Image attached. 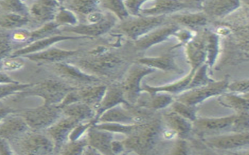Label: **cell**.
Returning <instances> with one entry per match:
<instances>
[{
    "mask_svg": "<svg viewBox=\"0 0 249 155\" xmlns=\"http://www.w3.org/2000/svg\"><path fill=\"white\" fill-rule=\"evenodd\" d=\"M77 121L62 116L55 123L47 129V135L54 146V154H58L62 147L69 141L71 130L78 124Z\"/></svg>",
    "mask_w": 249,
    "mask_h": 155,
    "instance_id": "cell-10",
    "label": "cell"
},
{
    "mask_svg": "<svg viewBox=\"0 0 249 155\" xmlns=\"http://www.w3.org/2000/svg\"><path fill=\"white\" fill-rule=\"evenodd\" d=\"M172 109L174 113L181 116L185 119L195 121L196 119V108L194 106L186 105L180 102L177 101L173 103Z\"/></svg>",
    "mask_w": 249,
    "mask_h": 155,
    "instance_id": "cell-35",
    "label": "cell"
},
{
    "mask_svg": "<svg viewBox=\"0 0 249 155\" xmlns=\"http://www.w3.org/2000/svg\"><path fill=\"white\" fill-rule=\"evenodd\" d=\"M79 52V50H63L53 46L43 52L29 54V58L34 62L52 65L65 62L69 58L78 55Z\"/></svg>",
    "mask_w": 249,
    "mask_h": 155,
    "instance_id": "cell-12",
    "label": "cell"
},
{
    "mask_svg": "<svg viewBox=\"0 0 249 155\" xmlns=\"http://www.w3.org/2000/svg\"><path fill=\"white\" fill-rule=\"evenodd\" d=\"M23 66V62L21 60L18 58H11L6 60L2 63V67L6 71H16L21 69Z\"/></svg>",
    "mask_w": 249,
    "mask_h": 155,
    "instance_id": "cell-40",
    "label": "cell"
},
{
    "mask_svg": "<svg viewBox=\"0 0 249 155\" xmlns=\"http://www.w3.org/2000/svg\"><path fill=\"white\" fill-rule=\"evenodd\" d=\"M107 86L105 85L95 84L76 88L80 102L87 104L95 110L104 97Z\"/></svg>",
    "mask_w": 249,
    "mask_h": 155,
    "instance_id": "cell-17",
    "label": "cell"
},
{
    "mask_svg": "<svg viewBox=\"0 0 249 155\" xmlns=\"http://www.w3.org/2000/svg\"><path fill=\"white\" fill-rule=\"evenodd\" d=\"M228 89L232 92H246L249 91V81H238L228 84Z\"/></svg>",
    "mask_w": 249,
    "mask_h": 155,
    "instance_id": "cell-39",
    "label": "cell"
},
{
    "mask_svg": "<svg viewBox=\"0 0 249 155\" xmlns=\"http://www.w3.org/2000/svg\"><path fill=\"white\" fill-rule=\"evenodd\" d=\"M59 27V26L54 21L45 23L42 27H40L39 29L31 33L29 40L33 41V42H35L36 40L47 38L49 36H54V35H56V32H57Z\"/></svg>",
    "mask_w": 249,
    "mask_h": 155,
    "instance_id": "cell-32",
    "label": "cell"
},
{
    "mask_svg": "<svg viewBox=\"0 0 249 155\" xmlns=\"http://www.w3.org/2000/svg\"><path fill=\"white\" fill-rule=\"evenodd\" d=\"M166 16L157 17H136L133 19H126L122 22L119 27V31L123 33L129 38L138 40L145 36L153 30L159 28L165 23Z\"/></svg>",
    "mask_w": 249,
    "mask_h": 155,
    "instance_id": "cell-3",
    "label": "cell"
},
{
    "mask_svg": "<svg viewBox=\"0 0 249 155\" xmlns=\"http://www.w3.org/2000/svg\"><path fill=\"white\" fill-rule=\"evenodd\" d=\"M196 71L192 70L191 72L185 77L182 80L178 81L174 84L169 85L161 87H152L148 85L144 84V88H142L143 91L148 92L150 95L159 93V92H169V93H179L182 91L187 90L188 86L191 82L192 78L194 76Z\"/></svg>",
    "mask_w": 249,
    "mask_h": 155,
    "instance_id": "cell-23",
    "label": "cell"
},
{
    "mask_svg": "<svg viewBox=\"0 0 249 155\" xmlns=\"http://www.w3.org/2000/svg\"><path fill=\"white\" fill-rule=\"evenodd\" d=\"M218 35L216 34H210L207 36V64L212 66L216 62L218 54Z\"/></svg>",
    "mask_w": 249,
    "mask_h": 155,
    "instance_id": "cell-33",
    "label": "cell"
},
{
    "mask_svg": "<svg viewBox=\"0 0 249 155\" xmlns=\"http://www.w3.org/2000/svg\"><path fill=\"white\" fill-rule=\"evenodd\" d=\"M228 84L229 83L228 79H224L218 83L214 82L205 86L190 89L186 93L182 94L178 96L177 98V101L195 107L196 105L211 96H217L224 93L228 89Z\"/></svg>",
    "mask_w": 249,
    "mask_h": 155,
    "instance_id": "cell-9",
    "label": "cell"
},
{
    "mask_svg": "<svg viewBox=\"0 0 249 155\" xmlns=\"http://www.w3.org/2000/svg\"><path fill=\"white\" fill-rule=\"evenodd\" d=\"M27 123L21 120H13L0 126V138L10 139L23 134L27 130Z\"/></svg>",
    "mask_w": 249,
    "mask_h": 155,
    "instance_id": "cell-25",
    "label": "cell"
},
{
    "mask_svg": "<svg viewBox=\"0 0 249 155\" xmlns=\"http://www.w3.org/2000/svg\"><path fill=\"white\" fill-rule=\"evenodd\" d=\"M176 35L178 36V38L180 39L182 42H187L188 40L191 39L192 36L191 33L188 31H178Z\"/></svg>",
    "mask_w": 249,
    "mask_h": 155,
    "instance_id": "cell-45",
    "label": "cell"
},
{
    "mask_svg": "<svg viewBox=\"0 0 249 155\" xmlns=\"http://www.w3.org/2000/svg\"><path fill=\"white\" fill-rule=\"evenodd\" d=\"M179 27L178 25L170 24V25H163L161 28L156 29L155 31L150 32L145 36H142L140 39L135 40V47L138 50L143 51L153 46L158 43L161 42L168 38L171 35L176 34Z\"/></svg>",
    "mask_w": 249,
    "mask_h": 155,
    "instance_id": "cell-13",
    "label": "cell"
},
{
    "mask_svg": "<svg viewBox=\"0 0 249 155\" xmlns=\"http://www.w3.org/2000/svg\"><path fill=\"white\" fill-rule=\"evenodd\" d=\"M238 118V115L231 116V117H222L219 119H202L197 121L198 125L207 127V128H218L224 127L228 125L232 124L235 122Z\"/></svg>",
    "mask_w": 249,
    "mask_h": 155,
    "instance_id": "cell-34",
    "label": "cell"
},
{
    "mask_svg": "<svg viewBox=\"0 0 249 155\" xmlns=\"http://www.w3.org/2000/svg\"><path fill=\"white\" fill-rule=\"evenodd\" d=\"M207 67L208 65H203L195 71L194 76L192 78L187 90L194 89V88H199V87L205 86L211 83H214L215 81L212 80L208 77L207 74Z\"/></svg>",
    "mask_w": 249,
    "mask_h": 155,
    "instance_id": "cell-29",
    "label": "cell"
},
{
    "mask_svg": "<svg viewBox=\"0 0 249 155\" xmlns=\"http://www.w3.org/2000/svg\"><path fill=\"white\" fill-rule=\"evenodd\" d=\"M62 117V110L58 105L44 103L35 109H28L24 113L25 123L35 131L46 130Z\"/></svg>",
    "mask_w": 249,
    "mask_h": 155,
    "instance_id": "cell-5",
    "label": "cell"
},
{
    "mask_svg": "<svg viewBox=\"0 0 249 155\" xmlns=\"http://www.w3.org/2000/svg\"><path fill=\"white\" fill-rule=\"evenodd\" d=\"M48 66L60 79L64 80V83H67L71 87L72 86H79L82 88L100 83V79L98 77L89 75L70 62H59L48 65Z\"/></svg>",
    "mask_w": 249,
    "mask_h": 155,
    "instance_id": "cell-2",
    "label": "cell"
},
{
    "mask_svg": "<svg viewBox=\"0 0 249 155\" xmlns=\"http://www.w3.org/2000/svg\"><path fill=\"white\" fill-rule=\"evenodd\" d=\"M172 18L178 24H182L194 29L203 27L207 23V17L201 14H180L173 16Z\"/></svg>",
    "mask_w": 249,
    "mask_h": 155,
    "instance_id": "cell-27",
    "label": "cell"
},
{
    "mask_svg": "<svg viewBox=\"0 0 249 155\" xmlns=\"http://www.w3.org/2000/svg\"><path fill=\"white\" fill-rule=\"evenodd\" d=\"M238 1H208L202 2L206 14L212 17H222L238 9Z\"/></svg>",
    "mask_w": 249,
    "mask_h": 155,
    "instance_id": "cell-22",
    "label": "cell"
},
{
    "mask_svg": "<svg viewBox=\"0 0 249 155\" xmlns=\"http://www.w3.org/2000/svg\"><path fill=\"white\" fill-rule=\"evenodd\" d=\"M0 155H14L6 139L0 138Z\"/></svg>",
    "mask_w": 249,
    "mask_h": 155,
    "instance_id": "cell-43",
    "label": "cell"
},
{
    "mask_svg": "<svg viewBox=\"0 0 249 155\" xmlns=\"http://www.w3.org/2000/svg\"><path fill=\"white\" fill-rule=\"evenodd\" d=\"M74 88L63 81L48 79L35 85L28 94L42 98L44 104L58 105Z\"/></svg>",
    "mask_w": 249,
    "mask_h": 155,
    "instance_id": "cell-4",
    "label": "cell"
},
{
    "mask_svg": "<svg viewBox=\"0 0 249 155\" xmlns=\"http://www.w3.org/2000/svg\"><path fill=\"white\" fill-rule=\"evenodd\" d=\"M4 114H5V111H3V110H0V118H1Z\"/></svg>",
    "mask_w": 249,
    "mask_h": 155,
    "instance_id": "cell-49",
    "label": "cell"
},
{
    "mask_svg": "<svg viewBox=\"0 0 249 155\" xmlns=\"http://www.w3.org/2000/svg\"><path fill=\"white\" fill-rule=\"evenodd\" d=\"M21 155H54V146L48 135L32 133L26 134L18 142Z\"/></svg>",
    "mask_w": 249,
    "mask_h": 155,
    "instance_id": "cell-7",
    "label": "cell"
},
{
    "mask_svg": "<svg viewBox=\"0 0 249 155\" xmlns=\"http://www.w3.org/2000/svg\"><path fill=\"white\" fill-rule=\"evenodd\" d=\"M221 105L231 108L239 113H248L249 100L248 98L239 97L234 94H226L219 99Z\"/></svg>",
    "mask_w": 249,
    "mask_h": 155,
    "instance_id": "cell-26",
    "label": "cell"
},
{
    "mask_svg": "<svg viewBox=\"0 0 249 155\" xmlns=\"http://www.w3.org/2000/svg\"><path fill=\"white\" fill-rule=\"evenodd\" d=\"M125 63L124 59L121 56L107 52L104 54L77 60L74 65L89 75L110 77L119 73Z\"/></svg>",
    "mask_w": 249,
    "mask_h": 155,
    "instance_id": "cell-1",
    "label": "cell"
},
{
    "mask_svg": "<svg viewBox=\"0 0 249 155\" xmlns=\"http://www.w3.org/2000/svg\"><path fill=\"white\" fill-rule=\"evenodd\" d=\"M143 1H124L125 7L128 11L130 16L134 17H140L139 11H140L141 6Z\"/></svg>",
    "mask_w": 249,
    "mask_h": 155,
    "instance_id": "cell-41",
    "label": "cell"
},
{
    "mask_svg": "<svg viewBox=\"0 0 249 155\" xmlns=\"http://www.w3.org/2000/svg\"><path fill=\"white\" fill-rule=\"evenodd\" d=\"M0 81H8L7 78L6 76H3V75H0Z\"/></svg>",
    "mask_w": 249,
    "mask_h": 155,
    "instance_id": "cell-48",
    "label": "cell"
},
{
    "mask_svg": "<svg viewBox=\"0 0 249 155\" xmlns=\"http://www.w3.org/2000/svg\"><path fill=\"white\" fill-rule=\"evenodd\" d=\"M84 143L82 140L68 141L62 147L58 155H83Z\"/></svg>",
    "mask_w": 249,
    "mask_h": 155,
    "instance_id": "cell-36",
    "label": "cell"
},
{
    "mask_svg": "<svg viewBox=\"0 0 249 155\" xmlns=\"http://www.w3.org/2000/svg\"><path fill=\"white\" fill-rule=\"evenodd\" d=\"M150 96H151V99L146 100L144 103L141 104L140 106L157 110V109H164L173 103V96L168 94L156 93Z\"/></svg>",
    "mask_w": 249,
    "mask_h": 155,
    "instance_id": "cell-28",
    "label": "cell"
},
{
    "mask_svg": "<svg viewBox=\"0 0 249 155\" xmlns=\"http://www.w3.org/2000/svg\"><path fill=\"white\" fill-rule=\"evenodd\" d=\"M117 23L116 17L108 14V17L104 22L95 24H78L75 27H65L64 31L73 33L80 36H99L105 34L106 33L113 28Z\"/></svg>",
    "mask_w": 249,
    "mask_h": 155,
    "instance_id": "cell-11",
    "label": "cell"
},
{
    "mask_svg": "<svg viewBox=\"0 0 249 155\" xmlns=\"http://www.w3.org/2000/svg\"><path fill=\"white\" fill-rule=\"evenodd\" d=\"M107 15L103 14L102 12L97 11L93 12L92 14H89L87 16V24H95V23H100L104 22L107 18Z\"/></svg>",
    "mask_w": 249,
    "mask_h": 155,
    "instance_id": "cell-42",
    "label": "cell"
},
{
    "mask_svg": "<svg viewBox=\"0 0 249 155\" xmlns=\"http://www.w3.org/2000/svg\"><path fill=\"white\" fill-rule=\"evenodd\" d=\"M100 1H81V0H72V1H64L61 2L62 6L74 14L88 16L93 12L97 11L100 6Z\"/></svg>",
    "mask_w": 249,
    "mask_h": 155,
    "instance_id": "cell-24",
    "label": "cell"
},
{
    "mask_svg": "<svg viewBox=\"0 0 249 155\" xmlns=\"http://www.w3.org/2000/svg\"><path fill=\"white\" fill-rule=\"evenodd\" d=\"M5 5L6 7H7L8 9H10V10H24V7H23V5L19 3V2H3V6Z\"/></svg>",
    "mask_w": 249,
    "mask_h": 155,
    "instance_id": "cell-46",
    "label": "cell"
},
{
    "mask_svg": "<svg viewBox=\"0 0 249 155\" xmlns=\"http://www.w3.org/2000/svg\"><path fill=\"white\" fill-rule=\"evenodd\" d=\"M144 1L141 6L139 15L142 17H157L166 16V14L191 8H202V2L192 1Z\"/></svg>",
    "mask_w": 249,
    "mask_h": 155,
    "instance_id": "cell-8",
    "label": "cell"
},
{
    "mask_svg": "<svg viewBox=\"0 0 249 155\" xmlns=\"http://www.w3.org/2000/svg\"><path fill=\"white\" fill-rule=\"evenodd\" d=\"M135 123L134 117L129 110L117 105L104 112L95 123H119V124L133 125Z\"/></svg>",
    "mask_w": 249,
    "mask_h": 155,
    "instance_id": "cell-18",
    "label": "cell"
},
{
    "mask_svg": "<svg viewBox=\"0 0 249 155\" xmlns=\"http://www.w3.org/2000/svg\"><path fill=\"white\" fill-rule=\"evenodd\" d=\"M121 104L129 105L128 103L125 100L121 86L114 84L112 85L111 86L107 87L104 97L96 109V117L94 121L97 120L104 112L117 105H121Z\"/></svg>",
    "mask_w": 249,
    "mask_h": 155,
    "instance_id": "cell-14",
    "label": "cell"
},
{
    "mask_svg": "<svg viewBox=\"0 0 249 155\" xmlns=\"http://www.w3.org/2000/svg\"><path fill=\"white\" fill-rule=\"evenodd\" d=\"M154 71H156L155 69L146 67L141 64L133 65L130 68L124 80L120 85L123 90L125 100L129 105H134L138 103L141 92H143V89L141 88L142 79Z\"/></svg>",
    "mask_w": 249,
    "mask_h": 155,
    "instance_id": "cell-6",
    "label": "cell"
},
{
    "mask_svg": "<svg viewBox=\"0 0 249 155\" xmlns=\"http://www.w3.org/2000/svg\"><path fill=\"white\" fill-rule=\"evenodd\" d=\"M83 36H65V35H54V36H49L47 38L41 39V40H36L35 42H33L30 46L27 48L22 49L18 53H16V55H22V54H35L37 52H43L47 50L51 47H53L54 44L64 40H76V39L83 38Z\"/></svg>",
    "mask_w": 249,
    "mask_h": 155,
    "instance_id": "cell-20",
    "label": "cell"
},
{
    "mask_svg": "<svg viewBox=\"0 0 249 155\" xmlns=\"http://www.w3.org/2000/svg\"><path fill=\"white\" fill-rule=\"evenodd\" d=\"M61 110L62 116L71 118L78 123H83L87 121H94L96 117V110L82 102L67 105L62 108Z\"/></svg>",
    "mask_w": 249,
    "mask_h": 155,
    "instance_id": "cell-19",
    "label": "cell"
},
{
    "mask_svg": "<svg viewBox=\"0 0 249 155\" xmlns=\"http://www.w3.org/2000/svg\"><path fill=\"white\" fill-rule=\"evenodd\" d=\"M30 33L27 32H17L14 34L13 38L17 41H24V40H29Z\"/></svg>",
    "mask_w": 249,
    "mask_h": 155,
    "instance_id": "cell-44",
    "label": "cell"
},
{
    "mask_svg": "<svg viewBox=\"0 0 249 155\" xmlns=\"http://www.w3.org/2000/svg\"><path fill=\"white\" fill-rule=\"evenodd\" d=\"M138 64L146 67L161 69L163 71L181 72V70L175 62V56L173 53H166L158 58H143L138 59Z\"/></svg>",
    "mask_w": 249,
    "mask_h": 155,
    "instance_id": "cell-21",
    "label": "cell"
},
{
    "mask_svg": "<svg viewBox=\"0 0 249 155\" xmlns=\"http://www.w3.org/2000/svg\"><path fill=\"white\" fill-rule=\"evenodd\" d=\"M61 6L62 4L58 1H37L31 6V13L37 21L45 24L54 21L56 14Z\"/></svg>",
    "mask_w": 249,
    "mask_h": 155,
    "instance_id": "cell-15",
    "label": "cell"
},
{
    "mask_svg": "<svg viewBox=\"0 0 249 155\" xmlns=\"http://www.w3.org/2000/svg\"><path fill=\"white\" fill-rule=\"evenodd\" d=\"M90 130V133H89L90 137L89 138H90L92 144L98 146L99 148H103V149L104 148V150H108L109 146V139H110L109 135L100 132L98 130Z\"/></svg>",
    "mask_w": 249,
    "mask_h": 155,
    "instance_id": "cell-37",
    "label": "cell"
},
{
    "mask_svg": "<svg viewBox=\"0 0 249 155\" xmlns=\"http://www.w3.org/2000/svg\"><path fill=\"white\" fill-rule=\"evenodd\" d=\"M28 21L27 19L18 15H10L0 19V25L3 27H16L24 25Z\"/></svg>",
    "mask_w": 249,
    "mask_h": 155,
    "instance_id": "cell-38",
    "label": "cell"
},
{
    "mask_svg": "<svg viewBox=\"0 0 249 155\" xmlns=\"http://www.w3.org/2000/svg\"><path fill=\"white\" fill-rule=\"evenodd\" d=\"M100 6L112 12L122 22L130 18V14L123 1H103L100 2Z\"/></svg>",
    "mask_w": 249,
    "mask_h": 155,
    "instance_id": "cell-31",
    "label": "cell"
},
{
    "mask_svg": "<svg viewBox=\"0 0 249 155\" xmlns=\"http://www.w3.org/2000/svg\"><path fill=\"white\" fill-rule=\"evenodd\" d=\"M54 21L59 27L66 26V27H75V26L78 25V23H79L78 18L75 14L69 9L64 7L63 6H61V7L58 9Z\"/></svg>",
    "mask_w": 249,
    "mask_h": 155,
    "instance_id": "cell-30",
    "label": "cell"
},
{
    "mask_svg": "<svg viewBox=\"0 0 249 155\" xmlns=\"http://www.w3.org/2000/svg\"><path fill=\"white\" fill-rule=\"evenodd\" d=\"M177 136H178V134L172 129L165 130L162 133V137L165 138V140H172V139L177 138Z\"/></svg>",
    "mask_w": 249,
    "mask_h": 155,
    "instance_id": "cell-47",
    "label": "cell"
},
{
    "mask_svg": "<svg viewBox=\"0 0 249 155\" xmlns=\"http://www.w3.org/2000/svg\"><path fill=\"white\" fill-rule=\"evenodd\" d=\"M186 52L192 64V70L196 71L207 58V38L201 36L192 40L188 43Z\"/></svg>",
    "mask_w": 249,
    "mask_h": 155,
    "instance_id": "cell-16",
    "label": "cell"
}]
</instances>
